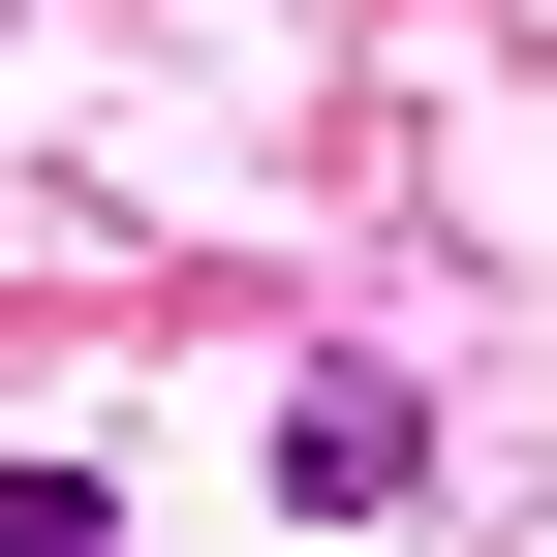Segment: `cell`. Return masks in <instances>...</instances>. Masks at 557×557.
<instances>
[{
  "instance_id": "6da1fadb",
  "label": "cell",
  "mask_w": 557,
  "mask_h": 557,
  "mask_svg": "<svg viewBox=\"0 0 557 557\" xmlns=\"http://www.w3.org/2000/svg\"><path fill=\"white\" fill-rule=\"evenodd\" d=\"M403 465H434V403H403V372H310V403H278V496H310V527H372Z\"/></svg>"
},
{
  "instance_id": "7a4b0ae2",
  "label": "cell",
  "mask_w": 557,
  "mask_h": 557,
  "mask_svg": "<svg viewBox=\"0 0 557 557\" xmlns=\"http://www.w3.org/2000/svg\"><path fill=\"white\" fill-rule=\"evenodd\" d=\"M0 557H124V496L94 465H0Z\"/></svg>"
}]
</instances>
